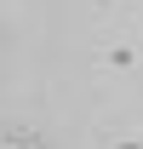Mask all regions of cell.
<instances>
[{"label":"cell","instance_id":"obj_1","mask_svg":"<svg viewBox=\"0 0 143 149\" xmlns=\"http://www.w3.org/2000/svg\"><path fill=\"white\" fill-rule=\"evenodd\" d=\"M120 149H137V143H120Z\"/></svg>","mask_w":143,"mask_h":149}]
</instances>
